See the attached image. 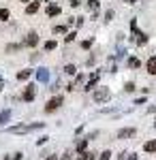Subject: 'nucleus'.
Instances as JSON below:
<instances>
[{
    "instance_id": "5",
    "label": "nucleus",
    "mask_w": 156,
    "mask_h": 160,
    "mask_svg": "<svg viewBox=\"0 0 156 160\" xmlns=\"http://www.w3.org/2000/svg\"><path fill=\"white\" fill-rule=\"evenodd\" d=\"M135 135H137L135 128H122V130H118V139H131Z\"/></svg>"
},
{
    "instance_id": "13",
    "label": "nucleus",
    "mask_w": 156,
    "mask_h": 160,
    "mask_svg": "<svg viewBox=\"0 0 156 160\" xmlns=\"http://www.w3.org/2000/svg\"><path fill=\"white\" fill-rule=\"evenodd\" d=\"M47 15H49V17L60 15V7H58V4H49V7H47Z\"/></svg>"
},
{
    "instance_id": "29",
    "label": "nucleus",
    "mask_w": 156,
    "mask_h": 160,
    "mask_svg": "<svg viewBox=\"0 0 156 160\" xmlns=\"http://www.w3.org/2000/svg\"><path fill=\"white\" fill-rule=\"evenodd\" d=\"M111 17H113V11H111V9H109V11L105 13V19H107V22H111Z\"/></svg>"
},
{
    "instance_id": "20",
    "label": "nucleus",
    "mask_w": 156,
    "mask_h": 160,
    "mask_svg": "<svg viewBox=\"0 0 156 160\" xmlns=\"http://www.w3.org/2000/svg\"><path fill=\"white\" fill-rule=\"evenodd\" d=\"M56 47H58V43H56V41H47V43H45V51H54Z\"/></svg>"
},
{
    "instance_id": "39",
    "label": "nucleus",
    "mask_w": 156,
    "mask_h": 160,
    "mask_svg": "<svg viewBox=\"0 0 156 160\" xmlns=\"http://www.w3.org/2000/svg\"><path fill=\"white\" fill-rule=\"evenodd\" d=\"M0 90H2V88H0Z\"/></svg>"
},
{
    "instance_id": "15",
    "label": "nucleus",
    "mask_w": 156,
    "mask_h": 160,
    "mask_svg": "<svg viewBox=\"0 0 156 160\" xmlns=\"http://www.w3.org/2000/svg\"><path fill=\"white\" fill-rule=\"evenodd\" d=\"M86 148H88V139H79L77 141V152L81 154V152H86Z\"/></svg>"
},
{
    "instance_id": "38",
    "label": "nucleus",
    "mask_w": 156,
    "mask_h": 160,
    "mask_svg": "<svg viewBox=\"0 0 156 160\" xmlns=\"http://www.w3.org/2000/svg\"><path fill=\"white\" fill-rule=\"evenodd\" d=\"M4 160H11V158H4Z\"/></svg>"
},
{
    "instance_id": "35",
    "label": "nucleus",
    "mask_w": 156,
    "mask_h": 160,
    "mask_svg": "<svg viewBox=\"0 0 156 160\" xmlns=\"http://www.w3.org/2000/svg\"><path fill=\"white\" fill-rule=\"evenodd\" d=\"M47 160H58V158H56V156H47Z\"/></svg>"
},
{
    "instance_id": "9",
    "label": "nucleus",
    "mask_w": 156,
    "mask_h": 160,
    "mask_svg": "<svg viewBox=\"0 0 156 160\" xmlns=\"http://www.w3.org/2000/svg\"><path fill=\"white\" fill-rule=\"evenodd\" d=\"M145 68H148L150 75H156V56H152V58L148 60V66H145Z\"/></svg>"
},
{
    "instance_id": "21",
    "label": "nucleus",
    "mask_w": 156,
    "mask_h": 160,
    "mask_svg": "<svg viewBox=\"0 0 156 160\" xmlns=\"http://www.w3.org/2000/svg\"><path fill=\"white\" fill-rule=\"evenodd\" d=\"M128 66H131V68H139V66H141V62L137 60V58H128Z\"/></svg>"
},
{
    "instance_id": "10",
    "label": "nucleus",
    "mask_w": 156,
    "mask_h": 160,
    "mask_svg": "<svg viewBox=\"0 0 156 160\" xmlns=\"http://www.w3.org/2000/svg\"><path fill=\"white\" fill-rule=\"evenodd\" d=\"M77 160H96V154L94 152H81V154L77 156Z\"/></svg>"
},
{
    "instance_id": "30",
    "label": "nucleus",
    "mask_w": 156,
    "mask_h": 160,
    "mask_svg": "<svg viewBox=\"0 0 156 160\" xmlns=\"http://www.w3.org/2000/svg\"><path fill=\"white\" fill-rule=\"evenodd\" d=\"M60 160H73V156L69 154V152H66V154H62V158H60Z\"/></svg>"
},
{
    "instance_id": "32",
    "label": "nucleus",
    "mask_w": 156,
    "mask_h": 160,
    "mask_svg": "<svg viewBox=\"0 0 156 160\" xmlns=\"http://www.w3.org/2000/svg\"><path fill=\"white\" fill-rule=\"evenodd\" d=\"M126 160H137V154H126Z\"/></svg>"
},
{
    "instance_id": "6",
    "label": "nucleus",
    "mask_w": 156,
    "mask_h": 160,
    "mask_svg": "<svg viewBox=\"0 0 156 160\" xmlns=\"http://www.w3.org/2000/svg\"><path fill=\"white\" fill-rule=\"evenodd\" d=\"M36 43H39V34H36V32H28V37H26L24 45H28V47H34Z\"/></svg>"
},
{
    "instance_id": "7",
    "label": "nucleus",
    "mask_w": 156,
    "mask_h": 160,
    "mask_svg": "<svg viewBox=\"0 0 156 160\" xmlns=\"http://www.w3.org/2000/svg\"><path fill=\"white\" fill-rule=\"evenodd\" d=\"M98 79H101V73H98V71H96V73H92V77H88V83H86V90H90V88H94Z\"/></svg>"
},
{
    "instance_id": "18",
    "label": "nucleus",
    "mask_w": 156,
    "mask_h": 160,
    "mask_svg": "<svg viewBox=\"0 0 156 160\" xmlns=\"http://www.w3.org/2000/svg\"><path fill=\"white\" fill-rule=\"evenodd\" d=\"M64 73L66 75H75L77 73V66H75V64H66V66H64Z\"/></svg>"
},
{
    "instance_id": "25",
    "label": "nucleus",
    "mask_w": 156,
    "mask_h": 160,
    "mask_svg": "<svg viewBox=\"0 0 156 160\" xmlns=\"http://www.w3.org/2000/svg\"><path fill=\"white\" fill-rule=\"evenodd\" d=\"M64 41H66V43H73V41H75V30H73V32H69V34L64 37Z\"/></svg>"
},
{
    "instance_id": "1",
    "label": "nucleus",
    "mask_w": 156,
    "mask_h": 160,
    "mask_svg": "<svg viewBox=\"0 0 156 160\" xmlns=\"http://www.w3.org/2000/svg\"><path fill=\"white\" fill-rule=\"evenodd\" d=\"M92 98H94V102H107V100L111 98V92H109L107 88H96Z\"/></svg>"
},
{
    "instance_id": "23",
    "label": "nucleus",
    "mask_w": 156,
    "mask_h": 160,
    "mask_svg": "<svg viewBox=\"0 0 156 160\" xmlns=\"http://www.w3.org/2000/svg\"><path fill=\"white\" fill-rule=\"evenodd\" d=\"M66 32V26H56L54 28V34H64Z\"/></svg>"
},
{
    "instance_id": "27",
    "label": "nucleus",
    "mask_w": 156,
    "mask_h": 160,
    "mask_svg": "<svg viewBox=\"0 0 156 160\" xmlns=\"http://www.w3.org/2000/svg\"><path fill=\"white\" fill-rule=\"evenodd\" d=\"M90 45H92V38H88V41L81 43V47H84V49H90Z\"/></svg>"
},
{
    "instance_id": "24",
    "label": "nucleus",
    "mask_w": 156,
    "mask_h": 160,
    "mask_svg": "<svg viewBox=\"0 0 156 160\" xmlns=\"http://www.w3.org/2000/svg\"><path fill=\"white\" fill-rule=\"evenodd\" d=\"M109 158H111V152H109V149H105V152L98 156V160H109Z\"/></svg>"
},
{
    "instance_id": "28",
    "label": "nucleus",
    "mask_w": 156,
    "mask_h": 160,
    "mask_svg": "<svg viewBox=\"0 0 156 160\" xmlns=\"http://www.w3.org/2000/svg\"><path fill=\"white\" fill-rule=\"evenodd\" d=\"M22 45H7V51H17Z\"/></svg>"
},
{
    "instance_id": "4",
    "label": "nucleus",
    "mask_w": 156,
    "mask_h": 160,
    "mask_svg": "<svg viewBox=\"0 0 156 160\" xmlns=\"http://www.w3.org/2000/svg\"><path fill=\"white\" fill-rule=\"evenodd\" d=\"M34 94H36V90H34V86H26V90H24V94H22V98H24L26 102H30V100H34Z\"/></svg>"
},
{
    "instance_id": "19",
    "label": "nucleus",
    "mask_w": 156,
    "mask_h": 160,
    "mask_svg": "<svg viewBox=\"0 0 156 160\" xmlns=\"http://www.w3.org/2000/svg\"><path fill=\"white\" fill-rule=\"evenodd\" d=\"M143 149L145 152H156V141H148V143L143 145Z\"/></svg>"
},
{
    "instance_id": "37",
    "label": "nucleus",
    "mask_w": 156,
    "mask_h": 160,
    "mask_svg": "<svg viewBox=\"0 0 156 160\" xmlns=\"http://www.w3.org/2000/svg\"><path fill=\"white\" fill-rule=\"evenodd\" d=\"M22 2H28V0H22Z\"/></svg>"
},
{
    "instance_id": "16",
    "label": "nucleus",
    "mask_w": 156,
    "mask_h": 160,
    "mask_svg": "<svg viewBox=\"0 0 156 160\" xmlns=\"http://www.w3.org/2000/svg\"><path fill=\"white\" fill-rule=\"evenodd\" d=\"M30 75H32V71H28V68H26V71H19V73H17V79H19V81H26Z\"/></svg>"
},
{
    "instance_id": "17",
    "label": "nucleus",
    "mask_w": 156,
    "mask_h": 160,
    "mask_svg": "<svg viewBox=\"0 0 156 160\" xmlns=\"http://www.w3.org/2000/svg\"><path fill=\"white\" fill-rule=\"evenodd\" d=\"M96 9H98V0H88V11L96 13Z\"/></svg>"
},
{
    "instance_id": "36",
    "label": "nucleus",
    "mask_w": 156,
    "mask_h": 160,
    "mask_svg": "<svg viewBox=\"0 0 156 160\" xmlns=\"http://www.w3.org/2000/svg\"><path fill=\"white\" fill-rule=\"evenodd\" d=\"M128 2H131V4H135V2H137V0H128Z\"/></svg>"
},
{
    "instance_id": "34",
    "label": "nucleus",
    "mask_w": 156,
    "mask_h": 160,
    "mask_svg": "<svg viewBox=\"0 0 156 160\" xmlns=\"http://www.w3.org/2000/svg\"><path fill=\"white\" fill-rule=\"evenodd\" d=\"M118 160H126V154H124V152H120V154H118Z\"/></svg>"
},
{
    "instance_id": "11",
    "label": "nucleus",
    "mask_w": 156,
    "mask_h": 160,
    "mask_svg": "<svg viewBox=\"0 0 156 160\" xmlns=\"http://www.w3.org/2000/svg\"><path fill=\"white\" fill-rule=\"evenodd\" d=\"M135 41H137V45H145V43H148V34H143V32H139V30H137V32H135Z\"/></svg>"
},
{
    "instance_id": "12",
    "label": "nucleus",
    "mask_w": 156,
    "mask_h": 160,
    "mask_svg": "<svg viewBox=\"0 0 156 160\" xmlns=\"http://www.w3.org/2000/svg\"><path fill=\"white\" fill-rule=\"evenodd\" d=\"M39 7H41L39 2H30V4L26 7V13H28V15H34V13L39 11Z\"/></svg>"
},
{
    "instance_id": "8",
    "label": "nucleus",
    "mask_w": 156,
    "mask_h": 160,
    "mask_svg": "<svg viewBox=\"0 0 156 160\" xmlns=\"http://www.w3.org/2000/svg\"><path fill=\"white\" fill-rule=\"evenodd\" d=\"M36 79L43 81V83L49 81V71H47V68H39V71H36Z\"/></svg>"
},
{
    "instance_id": "26",
    "label": "nucleus",
    "mask_w": 156,
    "mask_h": 160,
    "mask_svg": "<svg viewBox=\"0 0 156 160\" xmlns=\"http://www.w3.org/2000/svg\"><path fill=\"white\" fill-rule=\"evenodd\" d=\"M124 90H126V92H135V83H133V81H128V83L124 86Z\"/></svg>"
},
{
    "instance_id": "33",
    "label": "nucleus",
    "mask_w": 156,
    "mask_h": 160,
    "mask_svg": "<svg viewBox=\"0 0 156 160\" xmlns=\"http://www.w3.org/2000/svg\"><path fill=\"white\" fill-rule=\"evenodd\" d=\"M22 156H24V154H19V152H17V154H15V156H13L11 160H22Z\"/></svg>"
},
{
    "instance_id": "31",
    "label": "nucleus",
    "mask_w": 156,
    "mask_h": 160,
    "mask_svg": "<svg viewBox=\"0 0 156 160\" xmlns=\"http://www.w3.org/2000/svg\"><path fill=\"white\" fill-rule=\"evenodd\" d=\"M69 4H71L73 9H75V7H79V0H69Z\"/></svg>"
},
{
    "instance_id": "2",
    "label": "nucleus",
    "mask_w": 156,
    "mask_h": 160,
    "mask_svg": "<svg viewBox=\"0 0 156 160\" xmlns=\"http://www.w3.org/2000/svg\"><path fill=\"white\" fill-rule=\"evenodd\" d=\"M88 83V75H77V79L73 81L71 86H66V90H81Z\"/></svg>"
},
{
    "instance_id": "14",
    "label": "nucleus",
    "mask_w": 156,
    "mask_h": 160,
    "mask_svg": "<svg viewBox=\"0 0 156 160\" xmlns=\"http://www.w3.org/2000/svg\"><path fill=\"white\" fill-rule=\"evenodd\" d=\"M9 118H11V111H9V109L0 111V124H7V122H9Z\"/></svg>"
},
{
    "instance_id": "3",
    "label": "nucleus",
    "mask_w": 156,
    "mask_h": 160,
    "mask_svg": "<svg viewBox=\"0 0 156 160\" xmlns=\"http://www.w3.org/2000/svg\"><path fill=\"white\" fill-rule=\"evenodd\" d=\"M60 105H62V96H54V98H51L47 105H45V111H47V113H51V111L58 109Z\"/></svg>"
},
{
    "instance_id": "22",
    "label": "nucleus",
    "mask_w": 156,
    "mask_h": 160,
    "mask_svg": "<svg viewBox=\"0 0 156 160\" xmlns=\"http://www.w3.org/2000/svg\"><path fill=\"white\" fill-rule=\"evenodd\" d=\"M9 15H11L9 9H0V22H7V19H9Z\"/></svg>"
}]
</instances>
